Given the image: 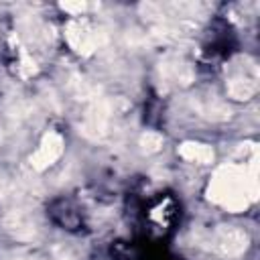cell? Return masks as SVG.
<instances>
[{
	"instance_id": "obj_1",
	"label": "cell",
	"mask_w": 260,
	"mask_h": 260,
	"mask_svg": "<svg viewBox=\"0 0 260 260\" xmlns=\"http://www.w3.org/2000/svg\"><path fill=\"white\" fill-rule=\"evenodd\" d=\"M209 193H211L213 201H217L225 209L240 211L248 205L250 199L256 197L254 195L256 193L254 173L248 175L244 169H238L234 165L221 167L209 185Z\"/></svg>"
},
{
	"instance_id": "obj_2",
	"label": "cell",
	"mask_w": 260,
	"mask_h": 260,
	"mask_svg": "<svg viewBox=\"0 0 260 260\" xmlns=\"http://www.w3.org/2000/svg\"><path fill=\"white\" fill-rule=\"evenodd\" d=\"M258 69L248 57H238L228 67V91L236 100H248L256 93Z\"/></svg>"
},
{
	"instance_id": "obj_3",
	"label": "cell",
	"mask_w": 260,
	"mask_h": 260,
	"mask_svg": "<svg viewBox=\"0 0 260 260\" xmlns=\"http://www.w3.org/2000/svg\"><path fill=\"white\" fill-rule=\"evenodd\" d=\"M211 244L217 252H221L225 256H236V254H242L246 250L248 236H246V232H242L234 225H221L215 230Z\"/></svg>"
},
{
	"instance_id": "obj_4",
	"label": "cell",
	"mask_w": 260,
	"mask_h": 260,
	"mask_svg": "<svg viewBox=\"0 0 260 260\" xmlns=\"http://www.w3.org/2000/svg\"><path fill=\"white\" fill-rule=\"evenodd\" d=\"M63 152V138L57 132H49L43 136L39 148L35 150V154L30 156V165L37 171H43L47 167H51Z\"/></svg>"
},
{
	"instance_id": "obj_5",
	"label": "cell",
	"mask_w": 260,
	"mask_h": 260,
	"mask_svg": "<svg viewBox=\"0 0 260 260\" xmlns=\"http://www.w3.org/2000/svg\"><path fill=\"white\" fill-rule=\"evenodd\" d=\"M67 41L79 53H91L100 45V35L95 28L87 26L85 22H71L67 26Z\"/></svg>"
},
{
	"instance_id": "obj_6",
	"label": "cell",
	"mask_w": 260,
	"mask_h": 260,
	"mask_svg": "<svg viewBox=\"0 0 260 260\" xmlns=\"http://www.w3.org/2000/svg\"><path fill=\"white\" fill-rule=\"evenodd\" d=\"M181 156H185L187 160H193V162H211L213 160V148H209L207 144H197V142H185L181 146Z\"/></svg>"
},
{
	"instance_id": "obj_7",
	"label": "cell",
	"mask_w": 260,
	"mask_h": 260,
	"mask_svg": "<svg viewBox=\"0 0 260 260\" xmlns=\"http://www.w3.org/2000/svg\"><path fill=\"white\" fill-rule=\"evenodd\" d=\"M142 144H144L146 150H156L162 144V138L158 134H154V132H148V134L142 136Z\"/></svg>"
}]
</instances>
